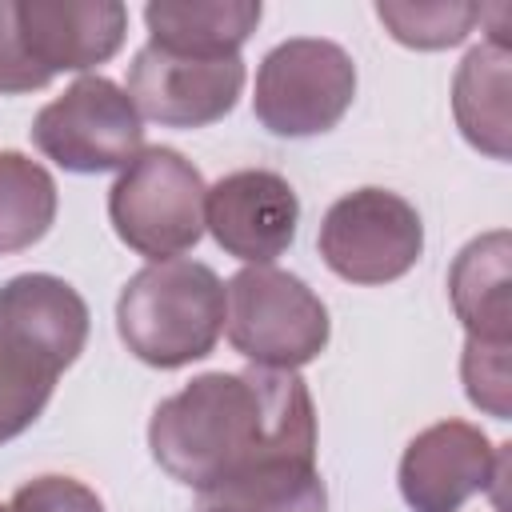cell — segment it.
<instances>
[{"label": "cell", "instance_id": "1", "mask_svg": "<svg viewBox=\"0 0 512 512\" xmlns=\"http://www.w3.org/2000/svg\"><path fill=\"white\" fill-rule=\"evenodd\" d=\"M148 448L172 480L204 496L268 464H316V408L296 372H204L156 404Z\"/></svg>", "mask_w": 512, "mask_h": 512}, {"label": "cell", "instance_id": "2", "mask_svg": "<svg viewBox=\"0 0 512 512\" xmlns=\"http://www.w3.org/2000/svg\"><path fill=\"white\" fill-rule=\"evenodd\" d=\"M224 280L200 260L144 264L116 300V332L124 348L152 368H184L204 360L224 332Z\"/></svg>", "mask_w": 512, "mask_h": 512}, {"label": "cell", "instance_id": "3", "mask_svg": "<svg viewBox=\"0 0 512 512\" xmlns=\"http://www.w3.org/2000/svg\"><path fill=\"white\" fill-rule=\"evenodd\" d=\"M228 344L256 368L296 372L312 364L332 336L324 300L292 272L248 264L224 284Z\"/></svg>", "mask_w": 512, "mask_h": 512}, {"label": "cell", "instance_id": "4", "mask_svg": "<svg viewBox=\"0 0 512 512\" xmlns=\"http://www.w3.org/2000/svg\"><path fill=\"white\" fill-rule=\"evenodd\" d=\"M208 184L176 148H144L108 188V220L116 236L148 264L176 260L204 236Z\"/></svg>", "mask_w": 512, "mask_h": 512}, {"label": "cell", "instance_id": "5", "mask_svg": "<svg viewBox=\"0 0 512 512\" xmlns=\"http://www.w3.org/2000/svg\"><path fill=\"white\" fill-rule=\"evenodd\" d=\"M356 100V64L336 40L292 36L256 68V120L284 140L336 128Z\"/></svg>", "mask_w": 512, "mask_h": 512}, {"label": "cell", "instance_id": "6", "mask_svg": "<svg viewBox=\"0 0 512 512\" xmlns=\"http://www.w3.org/2000/svg\"><path fill=\"white\" fill-rule=\"evenodd\" d=\"M32 144L64 172H124L144 152V116L116 80L80 76L36 112Z\"/></svg>", "mask_w": 512, "mask_h": 512}, {"label": "cell", "instance_id": "7", "mask_svg": "<svg viewBox=\"0 0 512 512\" xmlns=\"http://www.w3.org/2000/svg\"><path fill=\"white\" fill-rule=\"evenodd\" d=\"M316 248L348 284H392L416 268L424 252V224L400 192L356 188L324 212Z\"/></svg>", "mask_w": 512, "mask_h": 512}, {"label": "cell", "instance_id": "8", "mask_svg": "<svg viewBox=\"0 0 512 512\" xmlns=\"http://www.w3.org/2000/svg\"><path fill=\"white\" fill-rule=\"evenodd\" d=\"M508 444H492L468 420L416 432L400 456V496L412 512H460L476 492L500 484Z\"/></svg>", "mask_w": 512, "mask_h": 512}, {"label": "cell", "instance_id": "9", "mask_svg": "<svg viewBox=\"0 0 512 512\" xmlns=\"http://www.w3.org/2000/svg\"><path fill=\"white\" fill-rule=\"evenodd\" d=\"M140 116L164 128H208L224 120L244 92L240 56H176L144 44L128 64V88Z\"/></svg>", "mask_w": 512, "mask_h": 512}, {"label": "cell", "instance_id": "10", "mask_svg": "<svg viewBox=\"0 0 512 512\" xmlns=\"http://www.w3.org/2000/svg\"><path fill=\"white\" fill-rule=\"evenodd\" d=\"M296 224L300 200L292 184L268 168L228 172L204 196V228L244 264H272L284 256L296 240Z\"/></svg>", "mask_w": 512, "mask_h": 512}, {"label": "cell", "instance_id": "11", "mask_svg": "<svg viewBox=\"0 0 512 512\" xmlns=\"http://www.w3.org/2000/svg\"><path fill=\"white\" fill-rule=\"evenodd\" d=\"M16 8L24 44L48 76L108 64L128 32L120 0H16Z\"/></svg>", "mask_w": 512, "mask_h": 512}, {"label": "cell", "instance_id": "12", "mask_svg": "<svg viewBox=\"0 0 512 512\" xmlns=\"http://www.w3.org/2000/svg\"><path fill=\"white\" fill-rule=\"evenodd\" d=\"M84 296L52 272H20L0 284V332L64 372L88 344Z\"/></svg>", "mask_w": 512, "mask_h": 512}, {"label": "cell", "instance_id": "13", "mask_svg": "<svg viewBox=\"0 0 512 512\" xmlns=\"http://www.w3.org/2000/svg\"><path fill=\"white\" fill-rule=\"evenodd\" d=\"M452 312L476 340H512V236L484 232L448 268Z\"/></svg>", "mask_w": 512, "mask_h": 512}, {"label": "cell", "instance_id": "14", "mask_svg": "<svg viewBox=\"0 0 512 512\" xmlns=\"http://www.w3.org/2000/svg\"><path fill=\"white\" fill-rule=\"evenodd\" d=\"M260 16V0H152L144 8L148 44L204 60L240 56Z\"/></svg>", "mask_w": 512, "mask_h": 512}, {"label": "cell", "instance_id": "15", "mask_svg": "<svg viewBox=\"0 0 512 512\" xmlns=\"http://www.w3.org/2000/svg\"><path fill=\"white\" fill-rule=\"evenodd\" d=\"M508 92H512V56L508 48L496 44H476L460 60L452 76V112L460 136L492 156L508 160V136H512V112H508Z\"/></svg>", "mask_w": 512, "mask_h": 512}, {"label": "cell", "instance_id": "16", "mask_svg": "<svg viewBox=\"0 0 512 512\" xmlns=\"http://www.w3.org/2000/svg\"><path fill=\"white\" fill-rule=\"evenodd\" d=\"M200 512H328L316 464H268L200 496Z\"/></svg>", "mask_w": 512, "mask_h": 512}, {"label": "cell", "instance_id": "17", "mask_svg": "<svg viewBox=\"0 0 512 512\" xmlns=\"http://www.w3.org/2000/svg\"><path fill=\"white\" fill-rule=\"evenodd\" d=\"M56 180L24 152H0V256L24 252L56 220Z\"/></svg>", "mask_w": 512, "mask_h": 512}, {"label": "cell", "instance_id": "18", "mask_svg": "<svg viewBox=\"0 0 512 512\" xmlns=\"http://www.w3.org/2000/svg\"><path fill=\"white\" fill-rule=\"evenodd\" d=\"M60 372L0 332V444L24 436L56 392Z\"/></svg>", "mask_w": 512, "mask_h": 512}, {"label": "cell", "instance_id": "19", "mask_svg": "<svg viewBox=\"0 0 512 512\" xmlns=\"http://www.w3.org/2000/svg\"><path fill=\"white\" fill-rule=\"evenodd\" d=\"M376 16L396 44L416 48V52H440V48H456L480 24V4H468V0H416V4L412 0H380Z\"/></svg>", "mask_w": 512, "mask_h": 512}, {"label": "cell", "instance_id": "20", "mask_svg": "<svg viewBox=\"0 0 512 512\" xmlns=\"http://www.w3.org/2000/svg\"><path fill=\"white\" fill-rule=\"evenodd\" d=\"M512 340H464V356H460V380L468 400L488 412L492 420H508L512 416Z\"/></svg>", "mask_w": 512, "mask_h": 512}, {"label": "cell", "instance_id": "21", "mask_svg": "<svg viewBox=\"0 0 512 512\" xmlns=\"http://www.w3.org/2000/svg\"><path fill=\"white\" fill-rule=\"evenodd\" d=\"M48 84H52V76L32 60V52L24 44L16 0H0V96L40 92Z\"/></svg>", "mask_w": 512, "mask_h": 512}, {"label": "cell", "instance_id": "22", "mask_svg": "<svg viewBox=\"0 0 512 512\" xmlns=\"http://www.w3.org/2000/svg\"><path fill=\"white\" fill-rule=\"evenodd\" d=\"M8 512H104L100 496L72 476H36L16 488Z\"/></svg>", "mask_w": 512, "mask_h": 512}, {"label": "cell", "instance_id": "23", "mask_svg": "<svg viewBox=\"0 0 512 512\" xmlns=\"http://www.w3.org/2000/svg\"><path fill=\"white\" fill-rule=\"evenodd\" d=\"M0 512H8V508H4V504H0Z\"/></svg>", "mask_w": 512, "mask_h": 512}]
</instances>
